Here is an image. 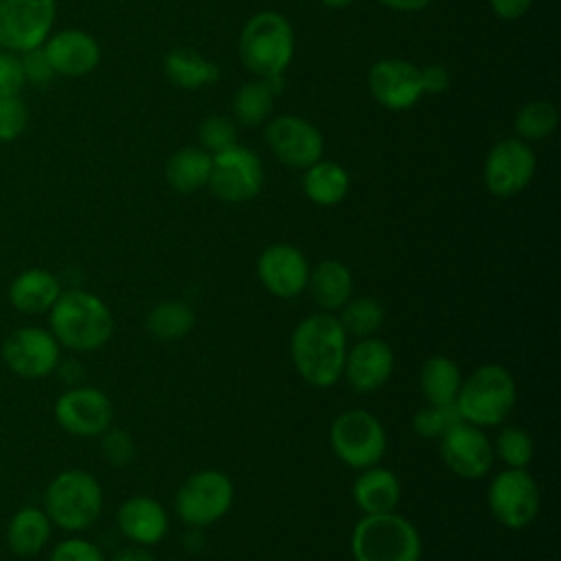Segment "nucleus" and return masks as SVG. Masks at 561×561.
Returning a JSON list of instances; mask_svg holds the SVG:
<instances>
[{"instance_id":"f257e3e1","label":"nucleus","mask_w":561,"mask_h":561,"mask_svg":"<svg viewBox=\"0 0 561 561\" xmlns=\"http://www.w3.org/2000/svg\"><path fill=\"white\" fill-rule=\"evenodd\" d=\"M348 348L335 313L318 311L302 318L289 337V355L300 379L313 388H331L342 379V366Z\"/></svg>"},{"instance_id":"f03ea898","label":"nucleus","mask_w":561,"mask_h":561,"mask_svg":"<svg viewBox=\"0 0 561 561\" xmlns=\"http://www.w3.org/2000/svg\"><path fill=\"white\" fill-rule=\"evenodd\" d=\"M50 333L59 346L92 353L105 346L114 333V316L105 300L85 289H66L48 311Z\"/></svg>"},{"instance_id":"7ed1b4c3","label":"nucleus","mask_w":561,"mask_h":561,"mask_svg":"<svg viewBox=\"0 0 561 561\" xmlns=\"http://www.w3.org/2000/svg\"><path fill=\"white\" fill-rule=\"evenodd\" d=\"M517 399L511 370L502 364H482L467 375L456 394V410L462 421L478 427L502 425Z\"/></svg>"},{"instance_id":"20e7f679","label":"nucleus","mask_w":561,"mask_h":561,"mask_svg":"<svg viewBox=\"0 0 561 561\" xmlns=\"http://www.w3.org/2000/svg\"><path fill=\"white\" fill-rule=\"evenodd\" d=\"M421 535L397 511L364 515L351 533L355 561H421Z\"/></svg>"},{"instance_id":"39448f33","label":"nucleus","mask_w":561,"mask_h":561,"mask_svg":"<svg viewBox=\"0 0 561 561\" xmlns=\"http://www.w3.org/2000/svg\"><path fill=\"white\" fill-rule=\"evenodd\" d=\"M42 508L53 526L66 533H81L99 519L103 511V489L92 473L66 469L48 482Z\"/></svg>"},{"instance_id":"423d86ee","label":"nucleus","mask_w":561,"mask_h":561,"mask_svg":"<svg viewBox=\"0 0 561 561\" xmlns=\"http://www.w3.org/2000/svg\"><path fill=\"white\" fill-rule=\"evenodd\" d=\"M294 55V31L285 15L276 11L254 13L239 37L241 64L259 79L278 77Z\"/></svg>"},{"instance_id":"0eeeda50","label":"nucleus","mask_w":561,"mask_h":561,"mask_svg":"<svg viewBox=\"0 0 561 561\" xmlns=\"http://www.w3.org/2000/svg\"><path fill=\"white\" fill-rule=\"evenodd\" d=\"M329 445L340 462L362 471L379 465L388 451V436L381 421L368 410L340 412L329 427Z\"/></svg>"},{"instance_id":"6e6552de","label":"nucleus","mask_w":561,"mask_h":561,"mask_svg":"<svg viewBox=\"0 0 561 561\" xmlns=\"http://www.w3.org/2000/svg\"><path fill=\"white\" fill-rule=\"evenodd\" d=\"M234 484L219 469L191 473L175 493V515L188 528H204L219 522L232 506Z\"/></svg>"},{"instance_id":"1a4fd4ad","label":"nucleus","mask_w":561,"mask_h":561,"mask_svg":"<svg viewBox=\"0 0 561 561\" xmlns=\"http://www.w3.org/2000/svg\"><path fill=\"white\" fill-rule=\"evenodd\" d=\"M486 504L495 522L519 530L533 524L541 506V491L528 469L504 467L493 476L486 489Z\"/></svg>"},{"instance_id":"9d476101","label":"nucleus","mask_w":561,"mask_h":561,"mask_svg":"<svg viewBox=\"0 0 561 561\" xmlns=\"http://www.w3.org/2000/svg\"><path fill=\"white\" fill-rule=\"evenodd\" d=\"M57 13L55 0H0V50L22 55L46 42Z\"/></svg>"},{"instance_id":"9b49d317","label":"nucleus","mask_w":561,"mask_h":561,"mask_svg":"<svg viewBox=\"0 0 561 561\" xmlns=\"http://www.w3.org/2000/svg\"><path fill=\"white\" fill-rule=\"evenodd\" d=\"M0 355L13 375L42 379L59 368L61 346L48 329L20 327L4 337Z\"/></svg>"},{"instance_id":"f8f14e48","label":"nucleus","mask_w":561,"mask_h":561,"mask_svg":"<svg viewBox=\"0 0 561 561\" xmlns=\"http://www.w3.org/2000/svg\"><path fill=\"white\" fill-rule=\"evenodd\" d=\"M210 193L228 204H241L259 195L263 186V167L248 147H230L213 156L208 184Z\"/></svg>"},{"instance_id":"ddd939ff","label":"nucleus","mask_w":561,"mask_h":561,"mask_svg":"<svg viewBox=\"0 0 561 561\" xmlns=\"http://www.w3.org/2000/svg\"><path fill=\"white\" fill-rule=\"evenodd\" d=\"M53 414L64 432L79 438H94L112 425L114 405L96 386H72L57 397Z\"/></svg>"},{"instance_id":"4468645a","label":"nucleus","mask_w":561,"mask_h":561,"mask_svg":"<svg viewBox=\"0 0 561 561\" xmlns=\"http://www.w3.org/2000/svg\"><path fill=\"white\" fill-rule=\"evenodd\" d=\"M438 454L445 467L462 480L484 478L495 460L486 432L467 421H458L438 438Z\"/></svg>"},{"instance_id":"2eb2a0df","label":"nucleus","mask_w":561,"mask_h":561,"mask_svg":"<svg viewBox=\"0 0 561 561\" xmlns=\"http://www.w3.org/2000/svg\"><path fill=\"white\" fill-rule=\"evenodd\" d=\"M535 175V153L522 138L500 140L484 160V186L495 197L522 193Z\"/></svg>"},{"instance_id":"dca6fc26","label":"nucleus","mask_w":561,"mask_h":561,"mask_svg":"<svg viewBox=\"0 0 561 561\" xmlns=\"http://www.w3.org/2000/svg\"><path fill=\"white\" fill-rule=\"evenodd\" d=\"M265 140L272 153L283 164L294 169L311 167L322 158L324 149V140L318 127L294 114L272 118L265 127Z\"/></svg>"},{"instance_id":"f3484780","label":"nucleus","mask_w":561,"mask_h":561,"mask_svg":"<svg viewBox=\"0 0 561 561\" xmlns=\"http://www.w3.org/2000/svg\"><path fill=\"white\" fill-rule=\"evenodd\" d=\"M394 370V351L381 337H359L351 348H346L342 377L351 390L359 394H370L383 388Z\"/></svg>"},{"instance_id":"a211bd4d","label":"nucleus","mask_w":561,"mask_h":561,"mask_svg":"<svg viewBox=\"0 0 561 561\" xmlns=\"http://www.w3.org/2000/svg\"><path fill=\"white\" fill-rule=\"evenodd\" d=\"M307 256L291 243H272L256 259L261 285L276 298H296L307 289Z\"/></svg>"},{"instance_id":"6ab92c4d","label":"nucleus","mask_w":561,"mask_h":561,"mask_svg":"<svg viewBox=\"0 0 561 561\" xmlns=\"http://www.w3.org/2000/svg\"><path fill=\"white\" fill-rule=\"evenodd\" d=\"M368 88L375 101L388 110H408L423 94L419 68L397 57L379 59L370 68Z\"/></svg>"},{"instance_id":"aec40b11","label":"nucleus","mask_w":561,"mask_h":561,"mask_svg":"<svg viewBox=\"0 0 561 561\" xmlns=\"http://www.w3.org/2000/svg\"><path fill=\"white\" fill-rule=\"evenodd\" d=\"M42 48L48 57L53 72L70 79L90 75L101 61L99 42L81 28H64L50 33Z\"/></svg>"},{"instance_id":"412c9836","label":"nucleus","mask_w":561,"mask_h":561,"mask_svg":"<svg viewBox=\"0 0 561 561\" xmlns=\"http://www.w3.org/2000/svg\"><path fill=\"white\" fill-rule=\"evenodd\" d=\"M121 535L138 546H156L169 533V515L151 495H131L116 511Z\"/></svg>"},{"instance_id":"4be33fe9","label":"nucleus","mask_w":561,"mask_h":561,"mask_svg":"<svg viewBox=\"0 0 561 561\" xmlns=\"http://www.w3.org/2000/svg\"><path fill=\"white\" fill-rule=\"evenodd\" d=\"M61 291V283L53 272L44 267H28L11 280L7 298L15 311L39 316L50 311Z\"/></svg>"},{"instance_id":"5701e85b","label":"nucleus","mask_w":561,"mask_h":561,"mask_svg":"<svg viewBox=\"0 0 561 561\" xmlns=\"http://www.w3.org/2000/svg\"><path fill=\"white\" fill-rule=\"evenodd\" d=\"M351 495L364 515L390 513L401 500V482L394 471L381 465H373L359 471L351 486Z\"/></svg>"},{"instance_id":"b1692460","label":"nucleus","mask_w":561,"mask_h":561,"mask_svg":"<svg viewBox=\"0 0 561 561\" xmlns=\"http://www.w3.org/2000/svg\"><path fill=\"white\" fill-rule=\"evenodd\" d=\"M307 291L322 311L335 313L353 298V274L342 261L324 259L309 270Z\"/></svg>"},{"instance_id":"393cba45","label":"nucleus","mask_w":561,"mask_h":561,"mask_svg":"<svg viewBox=\"0 0 561 561\" xmlns=\"http://www.w3.org/2000/svg\"><path fill=\"white\" fill-rule=\"evenodd\" d=\"M53 535V522L39 506L18 508L7 524V546L15 557H37Z\"/></svg>"},{"instance_id":"a878e982","label":"nucleus","mask_w":561,"mask_h":561,"mask_svg":"<svg viewBox=\"0 0 561 561\" xmlns=\"http://www.w3.org/2000/svg\"><path fill=\"white\" fill-rule=\"evenodd\" d=\"M213 156L202 147H182L175 151L164 167L167 184L175 193H195L208 184Z\"/></svg>"},{"instance_id":"bb28decb","label":"nucleus","mask_w":561,"mask_h":561,"mask_svg":"<svg viewBox=\"0 0 561 561\" xmlns=\"http://www.w3.org/2000/svg\"><path fill=\"white\" fill-rule=\"evenodd\" d=\"M283 90V75L265 77L250 83H243L232 101L234 118L245 127L261 125L274 105V96Z\"/></svg>"},{"instance_id":"cd10ccee","label":"nucleus","mask_w":561,"mask_h":561,"mask_svg":"<svg viewBox=\"0 0 561 561\" xmlns=\"http://www.w3.org/2000/svg\"><path fill=\"white\" fill-rule=\"evenodd\" d=\"M460 383L462 373L447 355H430L419 370V388L427 403H454Z\"/></svg>"},{"instance_id":"c85d7f7f","label":"nucleus","mask_w":561,"mask_h":561,"mask_svg":"<svg viewBox=\"0 0 561 561\" xmlns=\"http://www.w3.org/2000/svg\"><path fill=\"white\" fill-rule=\"evenodd\" d=\"M164 72L169 81L182 90H197L219 79V68L204 59L193 48H173L164 57Z\"/></svg>"},{"instance_id":"c756f323","label":"nucleus","mask_w":561,"mask_h":561,"mask_svg":"<svg viewBox=\"0 0 561 561\" xmlns=\"http://www.w3.org/2000/svg\"><path fill=\"white\" fill-rule=\"evenodd\" d=\"M351 180L348 173L331 160H318L311 167H307V173L302 178V191L305 195L318 204V206H335L340 204L348 193Z\"/></svg>"},{"instance_id":"7c9ffc66","label":"nucleus","mask_w":561,"mask_h":561,"mask_svg":"<svg viewBox=\"0 0 561 561\" xmlns=\"http://www.w3.org/2000/svg\"><path fill=\"white\" fill-rule=\"evenodd\" d=\"M195 327V311L182 300H162L147 313V331L160 342L184 337Z\"/></svg>"},{"instance_id":"2f4dec72","label":"nucleus","mask_w":561,"mask_h":561,"mask_svg":"<svg viewBox=\"0 0 561 561\" xmlns=\"http://www.w3.org/2000/svg\"><path fill=\"white\" fill-rule=\"evenodd\" d=\"M386 318V309L383 305L373 298V296H359V298H351L340 311H337V320L344 329L346 335L353 337H370L375 335Z\"/></svg>"},{"instance_id":"473e14b6","label":"nucleus","mask_w":561,"mask_h":561,"mask_svg":"<svg viewBox=\"0 0 561 561\" xmlns=\"http://www.w3.org/2000/svg\"><path fill=\"white\" fill-rule=\"evenodd\" d=\"M493 454L513 469H526L535 454V443L530 434L519 425H504L495 440H493Z\"/></svg>"},{"instance_id":"72a5a7b5","label":"nucleus","mask_w":561,"mask_h":561,"mask_svg":"<svg viewBox=\"0 0 561 561\" xmlns=\"http://www.w3.org/2000/svg\"><path fill=\"white\" fill-rule=\"evenodd\" d=\"M559 114L550 101H530L519 107L515 116V129L522 140H541L557 127Z\"/></svg>"},{"instance_id":"f704fd0d","label":"nucleus","mask_w":561,"mask_h":561,"mask_svg":"<svg viewBox=\"0 0 561 561\" xmlns=\"http://www.w3.org/2000/svg\"><path fill=\"white\" fill-rule=\"evenodd\" d=\"M460 419L456 403H427L412 414V430L421 438H440Z\"/></svg>"},{"instance_id":"c9c22d12","label":"nucleus","mask_w":561,"mask_h":561,"mask_svg":"<svg viewBox=\"0 0 561 561\" xmlns=\"http://www.w3.org/2000/svg\"><path fill=\"white\" fill-rule=\"evenodd\" d=\"M199 142L202 149L210 156H217L237 145V127L228 116L210 114L199 123Z\"/></svg>"},{"instance_id":"e433bc0d","label":"nucleus","mask_w":561,"mask_h":561,"mask_svg":"<svg viewBox=\"0 0 561 561\" xmlns=\"http://www.w3.org/2000/svg\"><path fill=\"white\" fill-rule=\"evenodd\" d=\"M28 125V107L20 94L0 96V142L18 140Z\"/></svg>"},{"instance_id":"4c0bfd02","label":"nucleus","mask_w":561,"mask_h":561,"mask_svg":"<svg viewBox=\"0 0 561 561\" xmlns=\"http://www.w3.org/2000/svg\"><path fill=\"white\" fill-rule=\"evenodd\" d=\"M101 454L112 467H127L136 458V443L127 430L110 425L101 434Z\"/></svg>"},{"instance_id":"58836bf2","label":"nucleus","mask_w":561,"mask_h":561,"mask_svg":"<svg viewBox=\"0 0 561 561\" xmlns=\"http://www.w3.org/2000/svg\"><path fill=\"white\" fill-rule=\"evenodd\" d=\"M48 561H105L101 548L83 537L61 539L48 554Z\"/></svg>"},{"instance_id":"ea45409f","label":"nucleus","mask_w":561,"mask_h":561,"mask_svg":"<svg viewBox=\"0 0 561 561\" xmlns=\"http://www.w3.org/2000/svg\"><path fill=\"white\" fill-rule=\"evenodd\" d=\"M24 83H26V79H24L20 55L0 50V96L20 94Z\"/></svg>"},{"instance_id":"a19ab883","label":"nucleus","mask_w":561,"mask_h":561,"mask_svg":"<svg viewBox=\"0 0 561 561\" xmlns=\"http://www.w3.org/2000/svg\"><path fill=\"white\" fill-rule=\"evenodd\" d=\"M20 61H22V70H24V79L33 85H46L50 83V79L55 77L50 64H48V57L44 53L42 46L37 48H31L26 53L20 55Z\"/></svg>"},{"instance_id":"79ce46f5","label":"nucleus","mask_w":561,"mask_h":561,"mask_svg":"<svg viewBox=\"0 0 561 561\" xmlns=\"http://www.w3.org/2000/svg\"><path fill=\"white\" fill-rule=\"evenodd\" d=\"M419 75H421L423 94H440L449 85V72L440 64H430L425 68H419Z\"/></svg>"},{"instance_id":"37998d69","label":"nucleus","mask_w":561,"mask_h":561,"mask_svg":"<svg viewBox=\"0 0 561 561\" xmlns=\"http://www.w3.org/2000/svg\"><path fill=\"white\" fill-rule=\"evenodd\" d=\"M489 2H491L493 13H495L497 18H502V20H517V18H522V15L530 9V4H533V0H489Z\"/></svg>"},{"instance_id":"c03bdc74","label":"nucleus","mask_w":561,"mask_h":561,"mask_svg":"<svg viewBox=\"0 0 561 561\" xmlns=\"http://www.w3.org/2000/svg\"><path fill=\"white\" fill-rule=\"evenodd\" d=\"M112 561H156V557L149 552L147 546L131 543V546H125L118 552H114Z\"/></svg>"},{"instance_id":"a18cd8bd","label":"nucleus","mask_w":561,"mask_h":561,"mask_svg":"<svg viewBox=\"0 0 561 561\" xmlns=\"http://www.w3.org/2000/svg\"><path fill=\"white\" fill-rule=\"evenodd\" d=\"M377 2L388 7V9H392V11H421L432 0H377Z\"/></svg>"},{"instance_id":"49530a36","label":"nucleus","mask_w":561,"mask_h":561,"mask_svg":"<svg viewBox=\"0 0 561 561\" xmlns=\"http://www.w3.org/2000/svg\"><path fill=\"white\" fill-rule=\"evenodd\" d=\"M324 7H329V9H344V7H348V4H353L355 0H320Z\"/></svg>"}]
</instances>
